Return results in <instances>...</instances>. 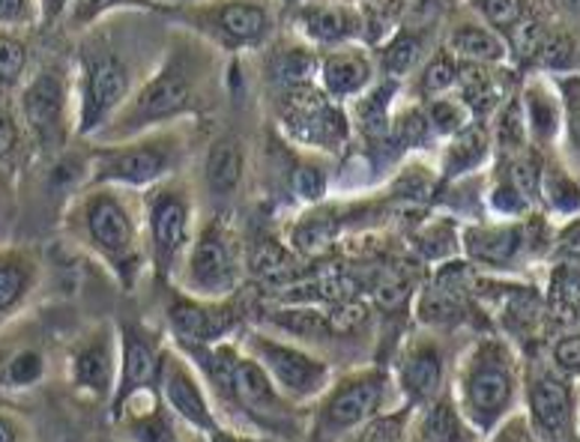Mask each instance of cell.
I'll return each instance as SVG.
<instances>
[{
    "mask_svg": "<svg viewBox=\"0 0 580 442\" xmlns=\"http://www.w3.org/2000/svg\"><path fill=\"white\" fill-rule=\"evenodd\" d=\"M219 48L198 33L177 31L165 45L156 69L138 81L127 106L96 137L114 144L153 129L174 126L189 117L210 114L219 96Z\"/></svg>",
    "mask_w": 580,
    "mask_h": 442,
    "instance_id": "obj_1",
    "label": "cell"
},
{
    "mask_svg": "<svg viewBox=\"0 0 580 442\" xmlns=\"http://www.w3.org/2000/svg\"><path fill=\"white\" fill-rule=\"evenodd\" d=\"M132 189L90 186L75 203V224L90 252L117 275L123 287H132L147 261L141 200Z\"/></svg>",
    "mask_w": 580,
    "mask_h": 442,
    "instance_id": "obj_2",
    "label": "cell"
},
{
    "mask_svg": "<svg viewBox=\"0 0 580 442\" xmlns=\"http://www.w3.org/2000/svg\"><path fill=\"white\" fill-rule=\"evenodd\" d=\"M189 156V135L174 126L153 129L144 135L114 141L96 147L87 168V186H120V189L147 191L165 179L177 177Z\"/></svg>",
    "mask_w": 580,
    "mask_h": 442,
    "instance_id": "obj_3",
    "label": "cell"
},
{
    "mask_svg": "<svg viewBox=\"0 0 580 442\" xmlns=\"http://www.w3.org/2000/svg\"><path fill=\"white\" fill-rule=\"evenodd\" d=\"M78 57L75 90V135L96 137L114 120L138 87L135 69L108 36H94Z\"/></svg>",
    "mask_w": 580,
    "mask_h": 442,
    "instance_id": "obj_4",
    "label": "cell"
},
{
    "mask_svg": "<svg viewBox=\"0 0 580 442\" xmlns=\"http://www.w3.org/2000/svg\"><path fill=\"white\" fill-rule=\"evenodd\" d=\"M144 243L158 275L177 273L195 240V200L186 179L171 177L141 195Z\"/></svg>",
    "mask_w": 580,
    "mask_h": 442,
    "instance_id": "obj_5",
    "label": "cell"
},
{
    "mask_svg": "<svg viewBox=\"0 0 580 442\" xmlns=\"http://www.w3.org/2000/svg\"><path fill=\"white\" fill-rule=\"evenodd\" d=\"M162 12L186 24V31L198 33L219 52L258 48L273 33V12L264 0H210V3H195L186 10L162 7Z\"/></svg>",
    "mask_w": 580,
    "mask_h": 442,
    "instance_id": "obj_6",
    "label": "cell"
},
{
    "mask_svg": "<svg viewBox=\"0 0 580 442\" xmlns=\"http://www.w3.org/2000/svg\"><path fill=\"white\" fill-rule=\"evenodd\" d=\"M512 398H515V377L506 353L494 344H482L461 368L458 407L464 419L479 431H491L506 416Z\"/></svg>",
    "mask_w": 580,
    "mask_h": 442,
    "instance_id": "obj_7",
    "label": "cell"
},
{
    "mask_svg": "<svg viewBox=\"0 0 580 442\" xmlns=\"http://www.w3.org/2000/svg\"><path fill=\"white\" fill-rule=\"evenodd\" d=\"M183 290L191 299H222L240 281V252L225 221L212 219L195 233L189 252L183 257Z\"/></svg>",
    "mask_w": 580,
    "mask_h": 442,
    "instance_id": "obj_8",
    "label": "cell"
},
{
    "mask_svg": "<svg viewBox=\"0 0 580 442\" xmlns=\"http://www.w3.org/2000/svg\"><path fill=\"white\" fill-rule=\"evenodd\" d=\"M245 353L261 362V368L270 374L275 389L291 404L324 398L332 386V371L324 358L311 356L308 350L285 344V341H275L264 332H249Z\"/></svg>",
    "mask_w": 580,
    "mask_h": 442,
    "instance_id": "obj_9",
    "label": "cell"
},
{
    "mask_svg": "<svg viewBox=\"0 0 580 442\" xmlns=\"http://www.w3.org/2000/svg\"><path fill=\"white\" fill-rule=\"evenodd\" d=\"M22 120L33 144L45 153L64 150L66 137L75 132L73 93L57 69H43L24 85Z\"/></svg>",
    "mask_w": 580,
    "mask_h": 442,
    "instance_id": "obj_10",
    "label": "cell"
},
{
    "mask_svg": "<svg viewBox=\"0 0 580 442\" xmlns=\"http://www.w3.org/2000/svg\"><path fill=\"white\" fill-rule=\"evenodd\" d=\"M225 395L240 407V410L254 421L264 424L270 431H285L294 404L275 389L261 362L249 353H237L231 365V377H228V389Z\"/></svg>",
    "mask_w": 580,
    "mask_h": 442,
    "instance_id": "obj_11",
    "label": "cell"
},
{
    "mask_svg": "<svg viewBox=\"0 0 580 442\" xmlns=\"http://www.w3.org/2000/svg\"><path fill=\"white\" fill-rule=\"evenodd\" d=\"M386 386L390 377L383 371H362L341 379L338 386H329L320 410L324 428L329 433H353L371 419H377L386 400Z\"/></svg>",
    "mask_w": 580,
    "mask_h": 442,
    "instance_id": "obj_12",
    "label": "cell"
},
{
    "mask_svg": "<svg viewBox=\"0 0 580 442\" xmlns=\"http://www.w3.org/2000/svg\"><path fill=\"white\" fill-rule=\"evenodd\" d=\"M117 383L111 395V419L129 398L138 391L158 389V374H162V356L165 350L141 327H120L117 335Z\"/></svg>",
    "mask_w": 580,
    "mask_h": 442,
    "instance_id": "obj_13",
    "label": "cell"
},
{
    "mask_svg": "<svg viewBox=\"0 0 580 442\" xmlns=\"http://www.w3.org/2000/svg\"><path fill=\"white\" fill-rule=\"evenodd\" d=\"M158 395L179 421L201 433H210L219 428V419L212 412V404L207 398L198 371L191 362L179 353H165L162 356V374H158Z\"/></svg>",
    "mask_w": 580,
    "mask_h": 442,
    "instance_id": "obj_14",
    "label": "cell"
},
{
    "mask_svg": "<svg viewBox=\"0 0 580 442\" xmlns=\"http://www.w3.org/2000/svg\"><path fill=\"white\" fill-rule=\"evenodd\" d=\"M285 126L311 147L336 150L348 137V114L324 90L294 87L287 102Z\"/></svg>",
    "mask_w": 580,
    "mask_h": 442,
    "instance_id": "obj_15",
    "label": "cell"
},
{
    "mask_svg": "<svg viewBox=\"0 0 580 442\" xmlns=\"http://www.w3.org/2000/svg\"><path fill=\"white\" fill-rule=\"evenodd\" d=\"M377 78V64L365 45L344 43L317 57V87L332 102H348L369 93Z\"/></svg>",
    "mask_w": 580,
    "mask_h": 442,
    "instance_id": "obj_16",
    "label": "cell"
},
{
    "mask_svg": "<svg viewBox=\"0 0 580 442\" xmlns=\"http://www.w3.org/2000/svg\"><path fill=\"white\" fill-rule=\"evenodd\" d=\"M446 377V356L434 338H419L411 347L404 350L398 362V383L411 404H431L444 391Z\"/></svg>",
    "mask_w": 580,
    "mask_h": 442,
    "instance_id": "obj_17",
    "label": "cell"
},
{
    "mask_svg": "<svg viewBox=\"0 0 580 442\" xmlns=\"http://www.w3.org/2000/svg\"><path fill=\"white\" fill-rule=\"evenodd\" d=\"M174 335L183 344H212L222 341L233 329V314L228 308L210 299H191V296H179L168 311Z\"/></svg>",
    "mask_w": 580,
    "mask_h": 442,
    "instance_id": "obj_18",
    "label": "cell"
},
{
    "mask_svg": "<svg viewBox=\"0 0 580 442\" xmlns=\"http://www.w3.org/2000/svg\"><path fill=\"white\" fill-rule=\"evenodd\" d=\"M117 341L99 332L87 344L75 350L73 356V383L75 389L90 391L94 398H111L117 383Z\"/></svg>",
    "mask_w": 580,
    "mask_h": 442,
    "instance_id": "obj_19",
    "label": "cell"
},
{
    "mask_svg": "<svg viewBox=\"0 0 580 442\" xmlns=\"http://www.w3.org/2000/svg\"><path fill=\"white\" fill-rule=\"evenodd\" d=\"M245 144L237 135H219L204 153V183L212 198H231L243 186Z\"/></svg>",
    "mask_w": 580,
    "mask_h": 442,
    "instance_id": "obj_20",
    "label": "cell"
},
{
    "mask_svg": "<svg viewBox=\"0 0 580 442\" xmlns=\"http://www.w3.org/2000/svg\"><path fill=\"white\" fill-rule=\"evenodd\" d=\"M529 410H533L538 431L548 437H562L569 431L571 421V395L566 383L550 374L538 377L529 389Z\"/></svg>",
    "mask_w": 580,
    "mask_h": 442,
    "instance_id": "obj_21",
    "label": "cell"
},
{
    "mask_svg": "<svg viewBox=\"0 0 580 442\" xmlns=\"http://www.w3.org/2000/svg\"><path fill=\"white\" fill-rule=\"evenodd\" d=\"M446 48L461 60V64H479V66H494L503 64L508 57V43L496 31H491L488 24H458L449 33Z\"/></svg>",
    "mask_w": 580,
    "mask_h": 442,
    "instance_id": "obj_22",
    "label": "cell"
},
{
    "mask_svg": "<svg viewBox=\"0 0 580 442\" xmlns=\"http://www.w3.org/2000/svg\"><path fill=\"white\" fill-rule=\"evenodd\" d=\"M299 27L308 40L324 48L353 43V31L359 27L357 15L344 7H306L299 15Z\"/></svg>",
    "mask_w": 580,
    "mask_h": 442,
    "instance_id": "obj_23",
    "label": "cell"
},
{
    "mask_svg": "<svg viewBox=\"0 0 580 442\" xmlns=\"http://www.w3.org/2000/svg\"><path fill=\"white\" fill-rule=\"evenodd\" d=\"M488 150H491V132L482 120H470L458 135L446 141L444 177L452 179L475 170L488 158Z\"/></svg>",
    "mask_w": 580,
    "mask_h": 442,
    "instance_id": "obj_24",
    "label": "cell"
},
{
    "mask_svg": "<svg viewBox=\"0 0 580 442\" xmlns=\"http://www.w3.org/2000/svg\"><path fill=\"white\" fill-rule=\"evenodd\" d=\"M419 437H423V442H470L464 412H461L452 395L440 391L431 404H425Z\"/></svg>",
    "mask_w": 580,
    "mask_h": 442,
    "instance_id": "obj_25",
    "label": "cell"
},
{
    "mask_svg": "<svg viewBox=\"0 0 580 442\" xmlns=\"http://www.w3.org/2000/svg\"><path fill=\"white\" fill-rule=\"evenodd\" d=\"M524 245V233L517 224H503V228H470L467 231V248L475 261L482 264L503 266L508 264Z\"/></svg>",
    "mask_w": 580,
    "mask_h": 442,
    "instance_id": "obj_26",
    "label": "cell"
},
{
    "mask_svg": "<svg viewBox=\"0 0 580 442\" xmlns=\"http://www.w3.org/2000/svg\"><path fill=\"white\" fill-rule=\"evenodd\" d=\"M524 123H527V135L538 144H550L559 132V102L557 96L550 93L548 87L529 85L524 99Z\"/></svg>",
    "mask_w": 580,
    "mask_h": 442,
    "instance_id": "obj_27",
    "label": "cell"
},
{
    "mask_svg": "<svg viewBox=\"0 0 580 442\" xmlns=\"http://www.w3.org/2000/svg\"><path fill=\"white\" fill-rule=\"evenodd\" d=\"M423 57V36L413 31H395L392 40L383 45V52L377 54V73H383L386 78H402L411 75L413 66L419 64Z\"/></svg>",
    "mask_w": 580,
    "mask_h": 442,
    "instance_id": "obj_28",
    "label": "cell"
},
{
    "mask_svg": "<svg viewBox=\"0 0 580 442\" xmlns=\"http://www.w3.org/2000/svg\"><path fill=\"white\" fill-rule=\"evenodd\" d=\"M458 73H461V60L449 48L431 54L428 64L423 66V73H419V81H416L419 99L431 102L437 96L452 93L455 85H458Z\"/></svg>",
    "mask_w": 580,
    "mask_h": 442,
    "instance_id": "obj_29",
    "label": "cell"
},
{
    "mask_svg": "<svg viewBox=\"0 0 580 442\" xmlns=\"http://www.w3.org/2000/svg\"><path fill=\"white\" fill-rule=\"evenodd\" d=\"M120 10H158L162 12V3L158 0H69V24L73 27H94L108 15H114Z\"/></svg>",
    "mask_w": 580,
    "mask_h": 442,
    "instance_id": "obj_30",
    "label": "cell"
},
{
    "mask_svg": "<svg viewBox=\"0 0 580 442\" xmlns=\"http://www.w3.org/2000/svg\"><path fill=\"white\" fill-rule=\"evenodd\" d=\"M425 117H428V126H431L434 137H444V141L458 135V132L473 120L470 108H467L458 96H449V93L437 96L431 102H425Z\"/></svg>",
    "mask_w": 580,
    "mask_h": 442,
    "instance_id": "obj_31",
    "label": "cell"
},
{
    "mask_svg": "<svg viewBox=\"0 0 580 442\" xmlns=\"http://www.w3.org/2000/svg\"><path fill=\"white\" fill-rule=\"evenodd\" d=\"M470 3L482 15V22L500 36H508L517 24H524L529 19L527 0H470Z\"/></svg>",
    "mask_w": 580,
    "mask_h": 442,
    "instance_id": "obj_32",
    "label": "cell"
},
{
    "mask_svg": "<svg viewBox=\"0 0 580 442\" xmlns=\"http://www.w3.org/2000/svg\"><path fill=\"white\" fill-rule=\"evenodd\" d=\"M291 189L303 203H320L329 191V170L315 158H303L291 170Z\"/></svg>",
    "mask_w": 580,
    "mask_h": 442,
    "instance_id": "obj_33",
    "label": "cell"
},
{
    "mask_svg": "<svg viewBox=\"0 0 580 442\" xmlns=\"http://www.w3.org/2000/svg\"><path fill=\"white\" fill-rule=\"evenodd\" d=\"M28 287H31V266L19 257L0 261V314L19 306Z\"/></svg>",
    "mask_w": 580,
    "mask_h": 442,
    "instance_id": "obj_34",
    "label": "cell"
},
{
    "mask_svg": "<svg viewBox=\"0 0 580 442\" xmlns=\"http://www.w3.org/2000/svg\"><path fill=\"white\" fill-rule=\"evenodd\" d=\"M28 69V45L0 31V87H15Z\"/></svg>",
    "mask_w": 580,
    "mask_h": 442,
    "instance_id": "obj_35",
    "label": "cell"
},
{
    "mask_svg": "<svg viewBox=\"0 0 580 442\" xmlns=\"http://www.w3.org/2000/svg\"><path fill=\"white\" fill-rule=\"evenodd\" d=\"M533 60H538L545 69H554V73L569 69L574 64V43H571L569 33H545Z\"/></svg>",
    "mask_w": 580,
    "mask_h": 442,
    "instance_id": "obj_36",
    "label": "cell"
},
{
    "mask_svg": "<svg viewBox=\"0 0 580 442\" xmlns=\"http://www.w3.org/2000/svg\"><path fill=\"white\" fill-rule=\"evenodd\" d=\"M527 141V123H524V108L521 99H512L503 114H500V126H496V144L503 150H517Z\"/></svg>",
    "mask_w": 580,
    "mask_h": 442,
    "instance_id": "obj_37",
    "label": "cell"
},
{
    "mask_svg": "<svg viewBox=\"0 0 580 442\" xmlns=\"http://www.w3.org/2000/svg\"><path fill=\"white\" fill-rule=\"evenodd\" d=\"M407 424V412H395V416H377L369 424H362L359 431H353L350 442H398Z\"/></svg>",
    "mask_w": 580,
    "mask_h": 442,
    "instance_id": "obj_38",
    "label": "cell"
},
{
    "mask_svg": "<svg viewBox=\"0 0 580 442\" xmlns=\"http://www.w3.org/2000/svg\"><path fill=\"white\" fill-rule=\"evenodd\" d=\"M545 191H548L550 207L559 212H574L580 210V186L569 174L562 170H554L545 177Z\"/></svg>",
    "mask_w": 580,
    "mask_h": 442,
    "instance_id": "obj_39",
    "label": "cell"
},
{
    "mask_svg": "<svg viewBox=\"0 0 580 442\" xmlns=\"http://www.w3.org/2000/svg\"><path fill=\"white\" fill-rule=\"evenodd\" d=\"M491 207L500 216H521V212L527 210V198H524V191L517 189L512 179H500L494 191H491Z\"/></svg>",
    "mask_w": 580,
    "mask_h": 442,
    "instance_id": "obj_40",
    "label": "cell"
},
{
    "mask_svg": "<svg viewBox=\"0 0 580 442\" xmlns=\"http://www.w3.org/2000/svg\"><path fill=\"white\" fill-rule=\"evenodd\" d=\"M45 362L40 353H33V350H24L19 356L10 362V379L15 386H33L36 379L43 377Z\"/></svg>",
    "mask_w": 580,
    "mask_h": 442,
    "instance_id": "obj_41",
    "label": "cell"
},
{
    "mask_svg": "<svg viewBox=\"0 0 580 442\" xmlns=\"http://www.w3.org/2000/svg\"><path fill=\"white\" fill-rule=\"evenodd\" d=\"M36 0H0V27H22L36 19Z\"/></svg>",
    "mask_w": 580,
    "mask_h": 442,
    "instance_id": "obj_42",
    "label": "cell"
},
{
    "mask_svg": "<svg viewBox=\"0 0 580 442\" xmlns=\"http://www.w3.org/2000/svg\"><path fill=\"white\" fill-rule=\"evenodd\" d=\"M19 141H22L19 120H15L7 108H0V162H12V158H15Z\"/></svg>",
    "mask_w": 580,
    "mask_h": 442,
    "instance_id": "obj_43",
    "label": "cell"
},
{
    "mask_svg": "<svg viewBox=\"0 0 580 442\" xmlns=\"http://www.w3.org/2000/svg\"><path fill=\"white\" fill-rule=\"evenodd\" d=\"M554 358L562 371L569 374H580V335H569L554 347Z\"/></svg>",
    "mask_w": 580,
    "mask_h": 442,
    "instance_id": "obj_44",
    "label": "cell"
},
{
    "mask_svg": "<svg viewBox=\"0 0 580 442\" xmlns=\"http://www.w3.org/2000/svg\"><path fill=\"white\" fill-rule=\"evenodd\" d=\"M566 111H569L571 144L580 153V85H566Z\"/></svg>",
    "mask_w": 580,
    "mask_h": 442,
    "instance_id": "obj_45",
    "label": "cell"
},
{
    "mask_svg": "<svg viewBox=\"0 0 580 442\" xmlns=\"http://www.w3.org/2000/svg\"><path fill=\"white\" fill-rule=\"evenodd\" d=\"M43 3V12L48 22H54V19H61L66 10H69V0H40Z\"/></svg>",
    "mask_w": 580,
    "mask_h": 442,
    "instance_id": "obj_46",
    "label": "cell"
},
{
    "mask_svg": "<svg viewBox=\"0 0 580 442\" xmlns=\"http://www.w3.org/2000/svg\"><path fill=\"white\" fill-rule=\"evenodd\" d=\"M562 294H566V302H569L571 311L580 317V278H574V281L562 287Z\"/></svg>",
    "mask_w": 580,
    "mask_h": 442,
    "instance_id": "obj_47",
    "label": "cell"
},
{
    "mask_svg": "<svg viewBox=\"0 0 580 442\" xmlns=\"http://www.w3.org/2000/svg\"><path fill=\"white\" fill-rule=\"evenodd\" d=\"M207 442H243V437H240V433H233L231 428H222V424H219L216 431L207 433Z\"/></svg>",
    "mask_w": 580,
    "mask_h": 442,
    "instance_id": "obj_48",
    "label": "cell"
},
{
    "mask_svg": "<svg viewBox=\"0 0 580 442\" xmlns=\"http://www.w3.org/2000/svg\"><path fill=\"white\" fill-rule=\"evenodd\" d=\"M0 442H19V428L7 416H0Z\"/></svg>",
    "mask_w": 580,
    "mask_h": 442,
    "instance_id": "obj_49",
    "label": "cell"
},
{
    "mask_svg": "<svg viewBox=\"0 0 580 442\" xmlns=\"http://www.w3.org/2000/svg\"><path fill=\"white\" fill-rule=\"evenodd\" d=\"M566 7H569L574 15H580V0H566Z\"/></svg>",
    "mask_w": 580,
    "mask_h": 442,
    "instance_id": "obj_50",
    "label": "cell"
},
{
    "mask_svg": "<svg viewBox=\"0 0 580 442\" xmlns=\"http://www.w3.org/2000/svg\"><path fill=\"white\" fill-rule=\"evenodd\" d=\"M189 442H204V440H189Z\"/></svg>",
    "mask_w": 580,
    "mask_h": 442,
    "instance_id": "obj_51",
    "label": "cell"
}]
</instances>
